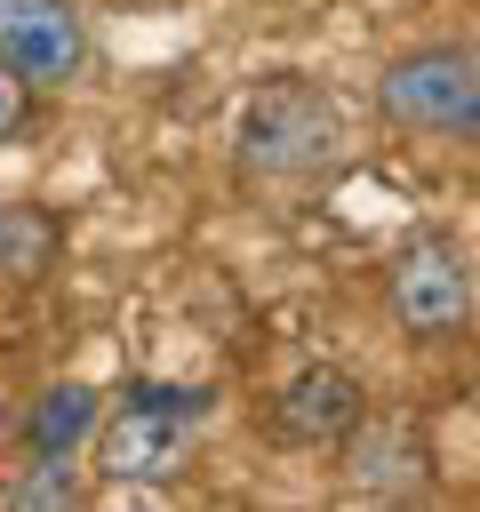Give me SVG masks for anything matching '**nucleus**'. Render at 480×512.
I'll return each instance as SVG.
<instances>
[{
  "mask_svg": "<svg viewBox=\"0 0 480 512\" xmlns=\"http://www.w3.org/2000/svg\"><path fill=\"white\" fill-rule=\"evenodd\" d=\"M336 472H344V496L360 504H408L432 488V440L408 424V416H360L344 440H336Z\"/></svg>",
  "mask_w": 480,
  "mask_h": 512,
  "instance_id": "obj_5",
  "label": "nucleus"
},
{
  "mask_svg": "<svg viewBox=\"0 0 480 512\" xmlns=\"http://www.w3.org/2000/svg\"><path fill=\"white\" fill-rule=\"evenodd\" d=\"M360 416H368L360 376L336 368V360H312V368H296V376L280 384V400H272V440H288V448H336Z\"/></svg>",
  "mask_w": 480,
  "mask_h": 512,
  "instance_id": "obj_7",
  "label": "nucleus"
},
{
  "mask_svg": "<svg viewBox=\"0 0 480 512\" xmlns=\"http://www.w3.org/2000/svg\"><path fill=\"white\" fill-rule=\"evenodd\" d=\"M344 144V120H336V96L304 72H280L264 80L240 120H232V152H240V176L248 184H312Z\"/></svg>",
  "mask_w": 480,
  "mask_h": 512,
  "instance_id": "obj_2",
  "label": "nucleus"
},
{
  "mask_svg": "<svg viewBox=\"0 0 480 512\" xmlns=\"http://www.w3.org/2000/svg\"><path fill=\"white\" fill-rule=\"evenodd\" d=\"M56 264V224L24 200H0V272L8 280H40Z\"/></svg>",
  "mask_w": 480,
  "mask_h": 512,
  "instance_id": "obj_9",
  "label": "nucleus"
},
{
  "mask_svg": "<svg viewBox=\"0 0 480 512\" xmlns=\"http://www.w3.org/2000/svg\"><path fill=\"white\" fill-rule=\"evenodd\" d=\"M0 504H56V512H72V504H88V480L72 472V456H32V472L8 480Z\"/></svg>",
  "mask_w": 480,
  "mask_h": 512,
  "instance_id": "obj_10",
  "label": "nucleus"
},
{
  "mask_svg": "<svg viewBox=\"0 0 480 512\" xmlns=\"http://www.w3.org/2000/svg\"><path fill=\"white\" fill-rule=\"evenodd\" d=\"M32 96H40V88H32L16 64H0V144H8V136H24V120H32Z\"/></svg>",
  "mask_w": 480,
  "mask_h": 512,
  "instance_id": "obj_11",
  "label": "nucleus"
},
{
  "mask_svg": "<svg viewBox=\"0 0 480 512\" xmlns=\"http://www.w3.org/2000/svg\"><path fill=\"white\" fill-rule=\"evenodd\" d=\"M96 424H104V392H88V384H48V392L16 416V440H24V456H80V448L96 440Z\"/></svg>",
  "mask_w": 480,
  "mask_h": 512,
  "instance_id": "obj_8",
  "label": "nucleus"
},
{
  "mask_svg": "<svg viewBox=\"0 0 480 512\" xmlns=\"http://www.w3.org/2000/svg\"><path fill=\"white\" fill-rule=\"evenodd\" d=\"M208 384H160V376H136L104 424H96V480L104 488H176L200 456V424H208Z\"/></svg>",
  "mask_w": 480,
  "mask_h": 512,
  "instance_id": "obj_1",
  "label": "nucleus"
},
{
  "mask_svg": "<svg viewBox=\"0 0 480 512\" xmlns=\"http://www.w3.org/2000/svg\"><path fill=\"white\" fill-rule=\"evenodd\" d=\"M384 304L400 320L408 344H448L472 328L480 312V272L464 264V248L448 232H416L400 256H392V280H384Z\"/></svg>",
  "mask_w": 480,
  "mask_h": 512,
  "instance_id": "obj_4",
  "label": "nucleus"
},
{
  "mask_svg": "<svg viewBox=\"0 0 480 512\" xmlns=\"http://www.w3.org/2000/svg\"><path fill=\"white\" fill-rule=\"evenodd\" d=\"M0 64H16L40 96L88 80V24L72 0H0Z\"/></svg>",
  "mask_w": 480,
  "mask_h": 512,
  "instance_id": "obj_6",
  "label": "nucleus"
},
{
  "mask_svg": "<svg viewBox=\"0 0 480 512\" xmlns=\"http://www.w3.org/2000/svg\"><path fill=\"white\" fill-rule=\"evenodd\" d=\"M16 440V408H8V392H0V448Z\"/></svg>",
  "mask_w": 480,
  "mask_h": 512,
  "instance_id": "obj_12",
  "label": "nucleus"
},
{
  "mask_svg": "<svg viewBox=\"0 0 480 512\" xmlns=\"http://www.w3.org/2000/svg\"><path fill=\"white\" fill-rule=\"evenodd\" d=\"M376 112L432 144H480V48L424 40L376 72Z\"/></svg>",
  "mask_w": 480,
  "mask_h": 512,
  "instance_id": "obj_3",
  "label": "nucleus"
}]
</instances>
